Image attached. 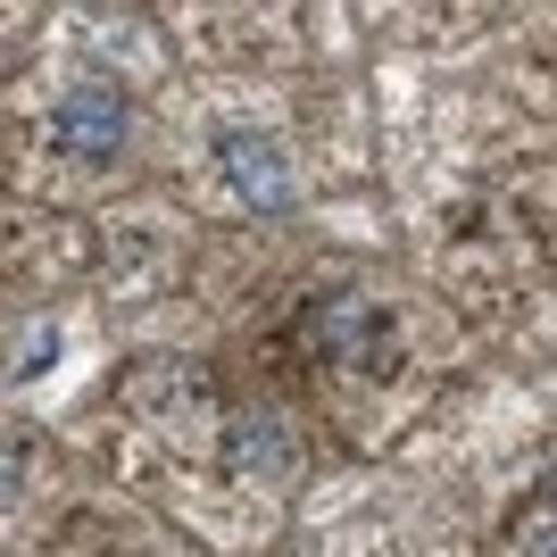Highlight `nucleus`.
Returning <instances> with one entry per match:
<instances>
[{
	"label": "nucleus",
	"mask_w": 557,
	"mask_h": 557,
	"mask_svg": "<svg viewBox=\"0 0 557 557\" xmlns=\"http://www.w3.org/2000/svg\"><path fill=\"white\" fill-rule=\"evenodd\" d=\"M225 175H233V191H242L250 209H267V216L292 209V166H283L275 141H258V134H225Z\"/></svg>",
	"instance_id": "nucleus-3"
},
{
	"label": "nucleus",
	"mask_w": 557,
	"mask_h": 557,
	"mask_svg": "<svg viewBox=\"0 0 557 557\" xmlns=\"http://www.w3.org/2000/svg\"><path fill=\"white\" fill-rule=\"evenodd\" d=\"M557 533H549V508H533V533H524V557H549Z\"/></svg>",
	"instance_id": "nucleus-5"
},
{
	"label": "nucleus",
	"mask_w": 557,
	"mask_h": 557,
	"mask_svg": "<svg viewBox=\"0 0 557 557\" xmlns=\"http://www.w3.org/2000/svg\"><path fill=\"white\" fill-rule=\"evenodd\" d=\"M225 458H233V474H283V466H292V424H283L275 408L233 417L225 424Z\"/></svg>",
	"instance_id": "nucleus-4"
},
{
	"label": "nucleus",
	"mask_w": 557,
	"mask_h": 557,
	"mask_svg": "<svg viewBox=\"0 0 557 557\" xmlns=\"http://www.w3.org/2000/svg\"><path fill=\"white\" fill-rule=\"evenodd\" d=\"M125 134H134V109H125V92H109V84H84V92L59 100V150H67L75 166H109L116 150H125Z\"/></svg>",
	"instance_id": "nucleus-2"
},
{
	"label": "nucleus",
	"mask_w": 557,
	"mask_h": 557,
	"mask_svg": "<svg viewBox=\"0 0 557 557\" xmlns=\"http://www.w3.org/2000/svg\"><path fill=\"white\" fill-rule=\"evenodd\" d=\"M17 474H25V466H17V449H0V499H17Z\"/></svg>",
	"instance_id": "nucleus-6"
},
{
	"label": "nucleus",
	"mask_w": 557,
	"mask_h": 557,
	"mask_svg": "<svg viewBox=\"0 0 557 557\" xmlns=\"http://www.w3.org/2000/svg\"><path fill=\"white\" fill-rule=\"evenodd\" d=\"M300 342H308V349H325L333 367H367V374H392V358H399V333L383 325L367 300H349V292H333V300H308Z\"/></svg>",
	"instance_id": "nucleus-1"
}]
</instances>
